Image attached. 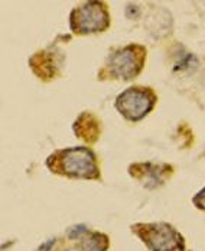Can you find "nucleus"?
I'll return each instance as SVG.
<instances>
[{
	"mask_svg": "<svg viewBox=\"0 0 205 251\" xmlns=\"http://www.w3.org/2000/svg\"><path fill=\"white\" fill-rule=\"evenodd\" d=\"M46 166L51 172L77 179H100L96 155L85 147H74L55 151L49 155Z\"/></svg>",
	"mask_w": 205,
	"mask_h": 251,
	"instance_id": "nucleus-1",
	"label": "nucleus"
},
{
	"mask_svg": "<svg viewBox=\"0 0 205 251\" xmlns=\"http://www.w3.org/2000/svg\"><path fill=\"white\" fill-rule=\"evenodd\" d=\"M146 60V48L142 45H127L116 52H113L104 69L102 75L107 74L113 78L130 80L142 72Z\"/></svg>",
	"mask_w": 205,
	"mask_h": 251,
	"instance_id": "nucleus-2",
	"label": "nucleus"
},
{
	"mask_svg": "<svg viewBox=\"0 0 205 251\" xmlns=\"http://www.w3.org/2000/svg\"><path fill=\"white\" fill-rule=\"evenodd\" d=\"M133 231L152 251H185L182 235L165 222L137 224Z\"/></svg>",
	"mask_w": 205,
	"mask_h": 251,
	"instance_id": "nucleus-3",
	"label": "nucleus"
},
{
	"mask_svg": "<svg viewBox=\"0 0 205 251\" xmlns=\"http://www.w3.org/2000/svg\"><path fill=\"white\" fill-rule=\"evenodd\" d=\"M110 16L102 1H87L71 13V29L78 34H94L107 29Z\"/></svg>",
	"mask_w": 205,
	"mask_h": 251,
	"instance_id": "nucleus-4",
	"label": "nucleus"
},
{
	"mask_svg": "<svg viewBox=\"0 0 205 251\" xmlns=\"http://www.w3.org/2000/svg\"><path fill=\"white\" fill-rule=\"evenodd\" d=\"M156 103V95L147 87H129L116 99V109L129 121L143 119Z\"/></svg>",
	"mask_w": 205,
	"mask_h": 251,
	"instance_id": "nucleus-5",
	"label": "nucleus"
},
{
	"mask_svg": "<svg viewBox=\"0 0 205 251\" xmlns=\"http://www.w3.org/2000/svg\"><path fill=\"white\" fill-rule=\"evenodd\" d=\"M171 170L169 166L165 164H150V163H142V164H135L130 167V175L137 180L144 181L147 187H156L158 184L164 183L165 175Z\"/></svg>",
	"mask_w": 205,
	"mask_h": 251,
	"instance_id": "nucleus-6",
	"label": "nucleus"
},
{
	"mask_svg": "<svg viewBox=\"0 0 205 251\" xmlns=\"http://www.w3.org/2000/svg\"><path fill=\"white\" fill-rule=\"evenodd\" d=\"M74 131H75L77 137L82 138L84 141L94 143L100 137V122L90 112H84L75 121Z\"/></svg>",
	"mask_w": 205,
	"mask_h": 251,
	"instance_id": "nucleus-7",
	"label": "nucleus"
},
{
	"mask_svg": "<svg viewBox=\"0 0 205 251\" xmlns=\"http://www.w3.org/2000/svg\"><path fill=\"white\" fill-rule=\"evenodd\" d=\"M31 67L34 69V72L41 77V78H52L57 75V70L60 67V63L55 58L54 52H38L29 61Z\"/></svg>",
	"mask_w": 205,
	"mask_h": 251,
	"instance_id": "nucleus-8",
	"label": "nucleus"
},
{
	"mask_svg": "<svg viewBox=\"0 0 205 251\" xmlns=\"http://www.w3.org/2000/svg\"><path fill=\"white\" fill-rule=\"evenodd\" d=\"M108 249V237L100 232H91L88 237L82 238L78 250L80 251H107Z\"/></svg>",
	"mask_w": 205,
	"mask_h": 251,
	"instance_id": "nucleus-9",
	"label": "nucleus"
},
{
	"mask_svg": "<svg viewBox=\"0 0 205 251\" xmlns=\"http://www.w3.org/2000/svg\"><path fill=\"white\" fill-rule=\"evenodd\" d=\"M192 202H194V205H195L198 209L205 211V187L203 190H200V192L192 198Z\"/></svg>",
	"mask_w": 205,
	"mask_h": 251,
	"instance_id": "nucleus-10",
	"label": "nucleus"
},
{
	"mask_svg": "<svg viewBox=\"0 0 205 251\" xmlns=\"http://www.w3.org/2000/svg\"><path fill=\"white\" fill-rule=\"evenodd\" d=\"M87 232V228L84 225H78V226H74L72 231L69 232V238L71 240H75V238H80L81 234H85Z\"/></svg>",
	"mask_w": 205,
	"mask_h": 251,
	"instance_id": "nucleus-11",
	"label": "nucleus"
},
{
	"mask_svg": "<svg viewBox=\"0 0 205 251\" xmlns=\"http://www.w3.org/2000/svg\"><path fill=\"white\" fill-rule=\"evenodd\" d=\"M139 13H140V10H139V7L137 6H133V4H129L127 7H126V16L127 18H130V19H135L139 16Z\"/></svg>",
	"mask_w": 205,
	"mask_h": 251,
	"instance_id": "nucleus-12",
	"label": "nucleus"
}]
</instances>
